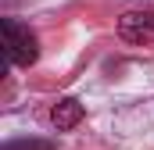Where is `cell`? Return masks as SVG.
<instances>
[{
  "label": "cell",
  "instance_id": "obj_1",
  "mask_svg": "<svg viewBox=\"0 0 154 150\" xmlns=\"http://www.w3.org/2000/svg\"><path fill=\"white\" fill-rule=\"evenodd\" d=\"M4 25V54H7V64L14 68H29L39 57V39L29 25H22L18 18H0Z\"/></svg>",
  "mask_w": 154,
  "mask_h": 150
},
{
  "label": "cell",
  "instance_id": "obj_2",
  "mask_svg": "<svg viewBox=\"0 0 154 150\" xmlns=\"http://www.w3.org/2000/svg\"><path fill=\"white\" fill-rule=\"evenodd\" d=\"M115 29L129 46H154V7H129V11H122Z\"/></svg>",
  "mask_w": 154,
  "mask_h": 150
},
{
  "label": "cell",
  "instance_id": "obj_3",
  "mask_svg": "<svg viewBox=\"0 0 154 150\" xmlns=\"http://www.w3.org/2000/svg\"><path fill=\"white\" fill-rule=\"evenodd\" d=\"M82 104H79L75 97H61V100H54V107H50V125L57 129V132H68V129H75L79 122H82Z\"/></svg>",
  "mask_w": 154,
  "mask_h": 150
},
{
  "label": "cell",
  "instance_id": "obj_4",
  "mask_svg": "<svg viewBox=\"0 0 154 150\" xmlns=\"http://www.w3.org/2000/svg\"><path fill=\"white\" fill-rule=\"evenodd\" d=\"M4 150H57L50 140H11L4 143Z\"/></svg>",
  "mask_w": 154,
  "mask_h": 150
}]
</instances>
